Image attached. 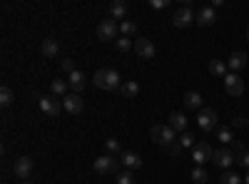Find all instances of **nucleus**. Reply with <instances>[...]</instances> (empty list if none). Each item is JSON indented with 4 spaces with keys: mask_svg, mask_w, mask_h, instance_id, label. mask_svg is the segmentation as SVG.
I'll list each match as a JSON object with an SVG mask.
<instances>
[{
    "mask_svg": "<svg viewBox=\"0 0 249 184\" xmlns=\"http://www.w3.org/2000/svg\"><path fill=\"white\" fill-rule=\"evenodd\" d=\"M95 87H100V90H120L122 87V83H120V75L115 72V70H97L95 72Z\"/></svg>",
    "mask_w": 249,
    "mask_h": 184,
    "instance_id": "1",
    "label": "nucleus"
},
{
    "mask_svg": "<svg viewBox=\"0 0 249 184\" xmlns=\"http://www.w3.org/2000/svg\"><path fill=\"white\" fill-rule=\"evenodd\" d=\"M120 165H122V162H120L117 157L102 154V157L95 159V172H97V174H117V172H122Z\"/></svg>",
    "mask_w": 249,
    "mask_h": 184,
    "instance_id": "2",
    "label": "nucleus"
},
{
    "mask_svg": "<svg viewBox=\"0 0 249 184\" xmlns=\"http://www.w3.org/2000/svg\"><path fill=\"white\" fill-rule=\"evenodd\" d=\"M150 134H152V139L157 142V145H162V147H170V145H175V130L170 127V125H155L152 130H150Z\"/></svg>",
    "mask_w": 249,
    "mask_h": 184,
    "instance_id": "3",
    "label": "nucleus"
},
{
    "mask_svg": "<svg viewBox=\"0 0 249 184\" xmlns=\"http://www.w3.org/2000/svg\"><path fill=\"white\" fill-rule=\"evenodd\" d=\"M37 105L43 110V115L48 117H57L62 110V100H55V95H40L37 97Z\"/></svg>",
    "mask_w": 249,
    "mask_h": 184,
    "instance_id": "4",
    "label": "nucleus"
},
{
    "mask_svg": "<svg viewBox=\"0 0 249 184\" xmlns=\"http://www.w3.org/2000/svg\"><path fill=\"white\" fill-rule=\"evenodd\" d=\"M33 159L30 157H15V162H13V172H15V177L20 179V182H28L30 177H33Z\"/></svg>",
    "mask_w": 249,
    "mask_h": 184,
    "instance_id": "5",
    "label": "nucleus"
},
{
    "mask_svg": "<svg viewBox=\"0 0 249 184\" xmlns=\"http://www.w3.org/2000/svg\"><path fill=\"white\" fill-rule=\"evenodd\" d=\"M212 157H214V150L207 145V142H197V145L192 147V159H195L197 167L207 165V162H212Z\"/></svg>",
    "mask_w": 249,
    "mask_h": 184,
    "instance_id": "6",
    "label": "nucleus"
},
{
    "mask_svg": "<svg viewBox=\"0 0 249 184\" xmlns=\"http://www.w3.org/2000/svg\"><path fill=\"white\" fill-rule=\"evenodd\" d=\"M197 125H199V130H204V132H212V130L217 127V112L210 110V107H202L199 115H197Z\"/></svg>",
    "mask_w": 249,
    "mask_h": 184,
    "instance_id": "7",
    "label": "nucleus"
},
{
    "mask_svg": "<svg viewBox=\"0 0 249 184\" xmlns=\"http://www.w3.org/2000/svg\"><path fill=\"white\" fill-rule=\"evenodd\" d=\"M120 28H117V23H115V20L110 17V20H102V23L97 25V37L100 40H117L120 35Z\"/></svg>",
    "mask_w": 249,
    "mask_h": 184,
    "instance_id": "8",
    "label": "nucleus"
},
{
    "mask_svg": "<svg viewBox=\"0 0 249 184\" xmlns=\"http://www.w3.org/2000/svg\"><path fill=\"white\" fill-rule=\"evenodd\" d=\"M224 90L230 92L232 97H239V95L244 92V83H242V77H239L237 72H227V77H224Z\"/></svg>",
    "mask_w": 249,
    "mask_h": 184,
    "instance_id": "9",
    "label": "nucleus"
},
{
    "mask_svg": "<svg viewBox=\"0 0 249 184\" xmlns=\"http://www.w3.org/2000/svg\"><path fill=\"white\" fill-rule=\"evenodd\" d=\"M135 52H137L142 60H152V57H155V45H152V40L137 37V40H135Z\"/></svg>",
    "mask_w": 249,
    "mask_h": 184,
    "instance_id": "10",
    "label": "nucleus"
},
{
    "mask_svg": "<svg viewBox=\"0 0 249 184\" xmlns=\"http://www.w3.org/2000/svg\"><path fill=\"white\" fill-rule=\"evenodd\" d=\"M212 162L217 167H222V169H230L232 165H234V152L232 150H214V157H212Z\"/></svg>",
    "mask_w": 249,
    "mask_h": 184,
    "instance_id": "11",
    "label": "nucleus"
},
{
    "mask_svg": "<svg viewBox=\"0 0 249 184\" xmlns=\"http://www.w3.org/2000/svg\"><path fill=\"white\" fill-rule=\"evenodd\" d=\"M195 13L190 10V8H179L177 13H175V17H172V23H175V28H190L192 23H195Z\"/></svg>",
    "mask_w": 249,
    "mask_h": 184,
    "instance_id": "12",
    "label": "nucleus"
},
{
    "mask_svg": "<svg viewBox=\"0 0 249 184\" xmlns=\"http://www.w3.org/2000/svg\"><path fill=\"white\" fill-rule=\"evenodd\" d=\"M62 110L70 112V115H80V112H82V100H80V95L70 92V95L62 97Z\"/></svg>",
    "mask_w": 249,
    "mask_h": 184,
    "instance_id": "13",
    "label": "nucleus"
},
{
    "mask_svg": "<svg viewBox=\"0 0 249 184\" xmlns=\"http://www.w3.org/2000/svg\"><path fill=\"white\" fill-rule=\"evenodd\" d=\"M68 85L72 87V92H75V95H80L82 90H85V85H88V77L82 75L80 70H75V72H70V75H68Z\"/></svg>",
    "mask_w": 249,
    "mask_h": 184,
    "instance_id": "14",
    "label": "nucleus"
},
{
    "mask_svg": "<svg viewBox=\"0 0 249 184\" xmlns=\"http://www.w3.org/2000/svg\"><path fill=\"white\" fill-rule=\"evenodd\" d=\"M247 63H249L247 52L237 50V52H232V55H230V60H227V67H232V72H237V70H244V67H247Z\"/></svg>",
    "mask_w": 249,
    "mask_h": 184,
    "instance_id": "15",
    "label": "nucleus"
},
{
    "mask_svg": "<svg viewBox=\"0 0 249 184\" xmlns=\"http://www.w3.org/2000/svg\"><path fill=\"white\" fill-rule=\"evenodd\" d=\"M214 20H217L214 8H202V10L197 13V23H199L202 28H210V25H214Z\"/></svg>",
    "mask_w": 249,
    "mask_h": 184,
    "instance_id": "16",
    "label": "nucleus"
},
{
    "mask_svg": "<svg viewBox=\"0 0 249 184\" xmlns=\"http://www.w3.org/2000/svg\"><path fill=\"white\" fill-rule=\"evenodd\" d=\"M110 15H112V20H122V23H124L127 3H124V0H115V3H110Z\"/></svg>",
    "mask_w": 249,
    "mask_h": 184,
    "instance_id": "17",
    "label": "nucleus"
},
{
    "mask_svg": "<svg viewBox=\"0 0 249 184\" xmlns=\"http://www.w3.org/2000/svg\"><path fill=\"white\" fill-rule=\"evenodd\" d=\"M170 127L175 132H187V117L182 112H172L170 115Z\"/></svg>",
    "mask_w": 249,
    "mask_h": 184,
    "instance_id": "18",
    "label": "nucleus"
},
{
    "mask_svg": "<svg viewBox=\"0 0 249 184\" xmlns=\"http://www.w3.org/2000/svg\"><path fill=\"white\" fill-rule=\"evenodd\" d=\"M120 162H122V167H124V169H137V167L142 165V159H140L135 152H124V154L120 157Z\"/></svg>",
    "mask_w": 249,
    "mask_h": 184,
    "instance_id": "19",
    "label": "nucleus"
},
{
    "mask_svg": "<svg viewBox=\"0 0 249 184\" xmlns=\"http://www.w3.org/2000/svg\"><path fill=\"white\" fill-rule=\"evenodd\" d=\"M184 107L187 110H202V95L199 92H187L184 95Z\"/></svg>",
    "mask_w": 249,
    "mask_h": 184,
    "instance_id": "20",
    "label": "nucleus"
},
{
    "mask_svg": "<svg viewBox=\"0 0 249 184\" xmlns=\"http://www.w3.org/2000/svg\"><path fill=\"white\" fill-rule=\"evenodd\" d=\"M40 50H43V55H45V57H55V55L60 52V45H57V40L48 37V40H43V45H40Z\"/></svg>",
    "mask_w": 249,
    "mask_h": 184,
    "instance_id": "21",
    "label": "nucleus"
},
{
    "mask_svg": "<svg viewBox=\"0 0 249 184\" xmlns=\"http://www.w3.org/2000/svg\"><path fill=\"white\" fill-rule=\"evenodd\" d=\"M68 87H70V85L65 83V80L55 77V80H53V85H50V92H53L55 97H65V95H70V92H68Z\"/></svg>",
    "mask_w": 249,
    "mask_h": 184,
    "instance_id": "22",
    "label": "nucleus"
},
{
    "mask_svg": "<svg viewBox=\"0 0 249 184\" xmlns=\"http://www.w3.org/2000/svg\"><path fill=\"white\" fill-rule=\"evenodd\" d=\"M115 48H117L120 52H130V50L135 48V40H132V37H124V35H120V37L115 40Z\"/></svg>",
    "mask_w": 249,
    "mask_h": 184,
    "instance_id": "23",
    "label": "nucleus"
},
{
    "mask_svg": "<svg viewBox=\"0 0 249 184\" xmlns=\"http://www.w3.org/2000/svg\"><path fill=\"white\" fill-rule=\"evenodd\" d=\"M120 92H122L124 97H135V95L140 92V85L135 83V80H130V83H122V87H120Z\"/></svg>",
    "mask_w": 249,
    "mask_h": 184,
    "instance_id": "24",
    "label": "nucleus"
},
{
    "mask_svg": "<svg viewBox=\"0 0 249 184\" xmlns=\"http://www.w3.org/2000/svg\"><path fill=\"white\" fill-rule=\"evenodd\" d=\"M210 72L217 75V77H227V65L222 63V60H212V63H210Z\"/></svg>",
    "mask_w": 249,
    "mask_h": 184,
    "instance_id": "25",
    "label": "nucleus"
},
{
    "mask_svg": "<svg viewBox=\"0 0 249 184\" xmlns=\"http://www.w3.org/2000/svg\"><path fill=\"white\" fill-rule=\"evenodd\" d=\"M115 184H135L132 172H130V169H122V172H117V174H115Z\"/></svg>",
    "mask_w": 249,
    "mask_h": 184,
    "instance_id": "26",
    "label": "nucleus"
},
{
    "mask_svg": "<svg viewBox=\"0 0 249 184\" xmlns=\"http://www.w3.org/2000/svg\"><path fill=\"white\" fill-rule=\"evenodd\" d=\"M217 139L224 142V145H232V142H234V134H232L230 127H219V130H217Z\"/></svg>",
    "mask_w": 249,
    "mask_h": 184,
    "instance_id": "27",
    "label": "nucleus"
},
{
    "mask_svg": "<svg viewBox=\"0 0 249 184\" xmlns=\"http://www.w3.org/2000/svg\"><path fill=\"white\" fill-rule=\"evenodd\" d=\"M242 182H244V177H239L237 172H224L219 179V184H242Z\"/></svg>",
    "mask_w": 249,
    "mask_h": 184,
    "instance_id": "28",
    "label": "nucleus"
},
{
    "mask_svg": "<svg viewBox=\"0 0 249 184\" xmlns=\"http://www.w3.org/2000/svg\"><path fill=\"white\" fill-rule=\"evenodd\" d=\"M192 179H195V184H204L207 179H210V174H207L204 167H197V165H195V169H192Z\"/></svg>",
    "mask_w": 249,
    "mask_h": 184,
    "instance_id": "29",
    "label": "nucleus"
},
{
    "mask_svg": "<svg viewBox=\"0 0 249 184\" xmlns=\"http://www.w3.org/2000/svg\"><path fill=\"white\" fill-rule=\"evenodd\" d=\"M120 33H122L124 37H132V35L137 33V25L132 23V20H124V23H120Z\"/></svg>",
    "mask_w": 249,
    "mask_h": 184,
    "instance_id": "30",
    "label": "nucleus"
},
{
    "mask_svg": "<svg viewBox=\"0 0 249 184\" xmlns=\"http://www.w3.org/2000/svg\"><path fill=\"white\" fill-rule=\"evenodd\" d=\"M10 102H13V90L10 87H3V90H0V105H10Z\"/></svg>",
    "mask_w": 249,
    "mask_h": 184,
    "instance_id": "31",
    "label": "nucleus"
},
{
    "mask_svg": "<svg viewBox=\"0 0 249 184\" xmlns=\"http://www.w3.org/2000/svg\"><path fill=\"white\" fill-rule=\"evenodd\" d=\"M177 142H179V145H182L184 150H187V147H195V137H192L190 132H182V137H179Z\"/></svg>",
    "mask_w": 249,
    "mask_h": 184,
    "instance_id": "32",
    "label": "nucleus"
},
{
    "mask_svg": "<svg viewBox=\"0 0 249 184\" xmlns=\"http://www.w3.org/2000/svg\"><path fill=\"white\" fill-rule=\"evenodd\" d=\"M167 150H170V154H172V157H182V152H184V147L179 145V142H175V145H170Z\"/></svg>",
    "mask_w": 249,
    "mask_h": 184,
    "instance_id": "33",
    "label": "nucleus"
},
{
    "mask_svg": "<svg viewBox=\"0 0 249 184\" xmlns=\"http://www.w3.org/2000/svg\"><path fill=\"white\" fill-rule=\"evenodd\" d=\"M167 5H170V0H150V8H155V10H162Z\"/></svg>",
    "mask_w": 249,
    "mask_h": 184,
    "instance_id": "34",
    "label": "nucleus"
},
{
    "mask_svg": "<svg viewBox=\"0 0 249 184\" xmlns=\"http://www.w3.org/2000/svg\"><path fill=\"white\" fill-rule=\"evenodd\" d=\"M237 162H239V165H242V167H244V169H247V172H249V152H242V154H239V159H237Z\"/></svg>",
    "mask_w": 249,
    "mask_h": 184,
    "instance_id": "35",
    "label": "nucleus"
},
{
    "mask_svg": "<svg viewBox=\"0 0 249 184\" xmlns=\"http://www.w3.org/2000/svg\"><path fill=\"white\" fill-rule=\"evenodd\" d=\"M62 70H65V72L70 75V72H75L77 67H75V63H72V60H62Z\"/></svg>",
    "mask_w": 249,
    "mask_h": 184,
    "instance_id": "36",
    "label": "nucleus"
},
{
    "mask_svg": "<svg viewBox=\"0 0 249 184\" xmlns=\"http://www.w3.org/2000/svg\"><path fill=\"white\" fill-rule=\"evenodd\" d=\"M107 152H115V154L120 152V142L117 139H107Z\"/></svg>",
    "mask_w": 249,
    "mask_h": 184,
    "instance_id": "37",
    "label": "nucleus"
},
{
    "mask_svg": "<svg viewBox=\"0 0 249 184\" xmlns=\"http://www.w3.org/2000/svg\"><path fill=\"white\" fill-rule=\"evenodd\" d=\"M232 125H234V127H244V125H249V122H247V117H242V115H237V117L232 119Z\"/></svg>",
    "mask_w": 249,
    "mask_h": 184,
    "instance_id": "38",
    "label": "nucleus"
},
{
    "mask_svg": "<svg viewBox=\"0 0 249 184\" xmlns=\"http://www.w3.org/2000/svg\"><path fill=\"white\" fill-rule=\"evenodd\" d=\"M232 152H239V154L244 152V147H242V142H239V139H234V142H232Z\"/></svg>",
    "mask_w": 249,
    "mask_h": 184,
    "instance_id": "39",
    "label": "nucleus"
},
{
    "mask_svg": "<svg viewBox=\"0 0 249 184\" xmlns=\"http://www.w3.org/2000/svg\"><path fill=\"white\" fill-rule=\"evenodd\" d=\"M244 184H249V172H247V177H244Z\"/></svg>",
    "mask_w": 249,
    "mask_h": 184,
    "instance_id": "40",
    "label": "nucleus"
},
{
    "mask_svg": "<svg viewBox=\"0 0 249 184\" xmlns=\"http://www.w3.org/2000/svg\"><path fill=\"white\" fill-rule=\"evenodd\" d=\"M20 184H33V182H30V179H28V182H20Z\"/></svg>",
    "mask_w": 249,
    "mask_h": 184,
    "instance_id": "41",
    "label": "nucleus"
},
{
    "mask_svg": "<svg viewBox=\"0 0 249 184\" xmlns=\"http://www.w3.org/2000/svg\"><path fill=\"white\" fill-rule=\"evenodd\" d=\"M247 37H249V30H247Z\"/></svg>",
    "mask_w": 249,
    "mask_h": 184,
    "instance_id": "42",
    "label": "nucleus"
},
{
    "mask_svg": "<svg viewBox=\"0 0 249 184\" xmlns=\"http://www.w3.org/2000/svg\"><path fill=\"white\" fill-rule=\"evenodd\" d=\"M247 122H249V117H247Z\"/></svg>",
    "mask_w": 249,
    "mask_h": 184,
    "instance_id": "43",
    "label": "nucleus"
}]
</instances>
